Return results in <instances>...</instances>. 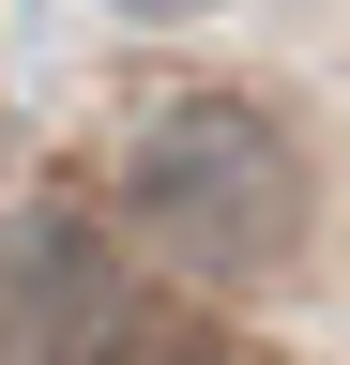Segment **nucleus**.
Returning a JSON list of instances; mask_svg holds the SVG:
<instances>
[{
  "label": "nucleus",
  "mask_w": 350,
  "mask_h": 365,
  "mask_svg": "<svg viewBox=\"0 0 350 365\" xmlns=\"http://www.w3.org/2000/svg\"><path fill=\"white\" fill-rule=\"evenodd\" d=\"M122 335L138 289L92 213H0V365H107Z\"/></svg>",
  "instance_id": "f03ea898"
},
{
  "label": "nucleus",
  "mask_w": 350,
  "mask_h": 365,
  "mask_svg": "<svg viewBox=\"0 0 350 365\" xmlns=\"http://www.w3.org/2000/svg\"><path fill=\"white\" fill-rule=\"evenodd\" d=\"M122 213H138L183 274H274L304 244V153H289L274 107H244V91H183V107L138 122Z\"/></svg>",
  "instance_id": "f257e3e1"
},
{
  "label": "nucleus",
  "mask_w": 350,
  "mask_h": 365,
  "mask_svg": "<svg viewBox=\"0 0 350 365\" xmlns=\"http://www.w3.org/2000/svg\"><path fill=\"white\" fill-rule=\"evenodd\" d=\"M107 365H274V350H259V335H213V319H153V304H138V335H122Z\"/></svg>",
  "instance_id": "7ed1b4c3"
},
{
  "label": "nucleus",
  "mask_w": 350,
  "mask_h": 365,
  "mask_svg": "<svg viewBox=\"0 0 350 365\" xmlns=\"http://www.w3.org/2000/svg\"><path fill=\"white\" fill-rule=\"evenodd\" d=\"M122 16H198V0H122Z\"/></svg>",
  "instance_id": "20e7f679"
}]
</instances>
